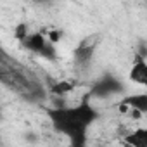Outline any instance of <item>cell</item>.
I'll use <instances>...</instances> for the list:
<instances>
[{
    "label": "cell",
    "instance_id": "cell-1",
    "mask_svg": "<svg viewBox=\"0 0 147 147\" xmlns=\"http://www.w3.org/2000/svg\"><path fill=\"white\" fill-rule=\"evenodd\" d=\"M45 113L54 130L66 135L73 147H82L87 144V130L95 119H99V113L90 106L88 100H83L82 104L75 107H69V106L54 107L52 106Z\"/></svg>",
    "mask_w": 147,
    "mask_h": 147
},
{
    "label": "cell",
    "instance_id": "cell-2",
    "mask_svg": "<svg viewBox=\"0 0 147 147\" xmlns=\"http://www.w3.org/2000/svg\"><path fill=\"white\" fill-rule=\"evenodd\" d=\"M125 92V85L113 75H104L100 76L94 87L90 88V97H95V99H107L111 95H116V94H121Z\"/></svg>",
    "mask_w": 147,
    "mask_h": 147
},
{
    "label": "cell",
    "instance_id": "cell-3",
    "mask_svg": "<svg viewBox=\"0 0 147 147\" xmlns=\"http://www.w3.org/2000/svg\"><path fill=\"white\" fill-rule=\"evenodd\" d=\"M128 78L131 83L142 85L147 88V57L135 54L133 62H131V69L128 73Z\"/></svg>",
    "mask_w": 147,
    "mask_h": 147
},
{
    "label": "cell",
    "instance_id": "cell-4",
    "mask_svg": "<svg viewBox=\"0 0 147 147\" xmlns=\"http://www.w3.org/2000/svg\"><path fill=\"white\" fill-rule=\"evenodd\" d=\"M119 104L128 106L130 109H138L140 113L147 114V94H131L123 97V100Z\"/></svg>",
    "mask_w": 147,
    "mask_h": 147
},
{
    "label": "cell",
    "instance_id": "cell-5",
    "mask_svg": "<svg viewBox=\"0 0 147 147\" xmlns=\"http://www.w3.org/2000/svg\"><path fill=\"white\" fill-rule=\"evenodd\" d=\"M47 36L43 35V33H31V35H28L26 36V40L23 42V45L28 49V50H31V52H35V54H40V50L47 45Z\"/></svg>",
    "mask_w": 147,
    "mask_h": 147
},
{
    "label": "cell",
    "instance_id": "cell-6",
    "mask_svg": "<svg viewBox=\"0 0 147 147\" xmlns=\"http://www.w3.org/2000/svg\"><path fill=\"white\" fill-rule=\"evenodd\" d=\"M94 52H95V43L82 42V43L75 49V59H76L78 64H87V62H90V59L94 57Z\"/></svg>",
    "mask_w": 147,
    "mask_h": 147
},
{
    "label": "cell",
    "instance_id": "cell-7",
    "mask_svg": "<svg viewBox=\"0 0 147 147\" xmlns=\"http://www.w3.org/2000/svg\"><path fill=\"white\" fill-rule=\"evenodd\" d=\"M125 144L133 147H147V128H137L125 137Z\"/></svg>",
    "mask_w": 147,
    "mask_h": 147
},
{
    "label": "cell",
    "instance_id": "cell-8",
    "mask_svg": "<svg viewBox=\"0 0 147 147\" xmlns=\"http://www.w3.org/2000/svg\"><path fill=\"white\" fill-rule=\"evenodd\" d=\"M73 90V83H69V82H57L54 87H52V94L54 95H57V97H64L67 92H71Z\"/></svg>",
    "mask_w": 147,
    "mask_h": 147
},
{
    "label": "cell",
    "instance_id": "cell-9",
    "mask_svg": "<svg viewBox=\"0 0 147 147\" xmlns=\"http://www.w3.org/2000/svg\"><path fill=\"white\" fill-rule=\"evenodd\" d=\"M55 43H52V42H47V45L40 50V57H43V59H47V61H55L57 59V54H55V47H54Z\"/></svg>",
    "mask_w": 147,
    "mask_h": 147
},
{
    "label": "cell",
    "instance_id": "cell-10",
    "mask_svg": "<svg viewBox=\"0 0 147 147\" xmlns=\"http://www.w3.org/2000/svg\"><path fill=\"white\" fill-rule=\"evenodd\" d=\"M28 35H30V33H28V24H26V23H19V24H16V28H14V36H16V40L24 42Z\"/></svg>",
    "mask_w": 147,
    "mask_h": 147
},
{
    "label": "cell",
    "instance_id": "cell-11",
    "mask_svg": "<svg viewBox=\"0 0 147 147\" xmlns=\"http://www.w3.org/2000/svg\"><path fill=\"white\" fill-rule=\"evenodd\" d=\"M49 42H52V43H57V42H61V38H62V31H59V30H52V31H49Z\"/></svg>",
    "mask_w": 147,
    "mask_h": 147
},
{
    "label": "cell",
    "instance_id": "cell-12",
    "mask_svg": "<svg viewBox=\"0 0 147 147\" xmlns=\"http://www.w3.org/2000/svg\"><path fill=\"white\" fill-rule=\"evenodd\" d=\"M137 54L147 57V43H145V42H138V50H137Z\"/></svg>",
    "mask_w": 147,
    "mask_h": 147
},
{
    "label": "cell",
    "instance_id": "cell-13",
    "mask_svg": "<svg viewBox=\"0 0 147 147\" xmlns=\"http://www.w3.org/2000/svg\"><path fill=\"white\" fill-rule=\"evenodd\" d=\"M35 4H49V2H54V0H33Z\"/></svg>",
    "mask_w": 147,
    "mask_h": 147
}]
</instances>
